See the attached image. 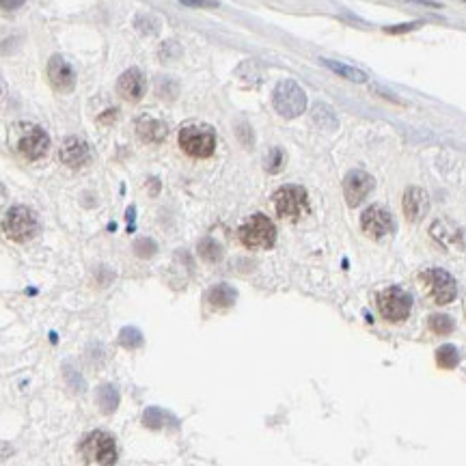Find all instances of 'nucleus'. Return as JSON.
I'll return each instance as SVG.
<instances>
[{
	"mask_svg": "<svg viewBox=\"0 0 466 466\" xmlns=\"http://www.w3.org/2000/svg\"><path fill=\"white\" fill-rule=\"evenodd\" d=\"M419 26H421V22H408V24H397V26H389V28H385V33H389V35H402V33L414 30V28H419Z\"/></svg>",
	"mask_w": 466,
	"mask_h": 466,
	"instance_id": "29",
	"label": "nucleus"
},
{
	"mask_svg": "<svg viewBox=\"0 0 466 466\" xmlns=\"http://www.w3.org/2000/svg\"><path fill=\"white\" fill-rule=\"evenodd\" d=\"M462 3H466V0H462Z\"/></svg>",
	"mask_w": 466,
	"mask_h": 466,
	"instance_id": "34",
	"label": "nucleus"
},
{
	"mask_svg": "<svg viewBox=\"0 0 466 466\" xmlns=\"http://www.w3.org/2000/svg\"><path fill=\"white\" fill-rule=\"evenodd\" d=\"M59 158H61V162H63L65 166H69V168H82L84 164H89V160H91V149H89V145L84 143L82 139L69 136V139L61 145Z\"/></svg>",
	"mask_w": 466,
	"mask_h": 466,
	"instance_id": "14",
	"label": "nucleus"
},
{
	"mask_svg": "<svg viewBox=\"0 0 466 466\" xmlns=\"http://www.w3.org/2000/svg\"><path fill=\"white\" fill-rule=\"evenodd\" d=\"M98 397V406L102 408V412L112 414L119 406V391L115 389V385H102L95 393Z\"/></svg>",
	"mask_w": 466,
	"mask_h": 466,
	"instance_id": "20",
	"label": "nucleus"
},
{
	"mask_svg": "<svg viewBox=\"0 0 466 466\" xmlns=\"http://www.w3.org/2000/svg\"><path fill=\"white\" fill-rule=\"evenodd\" d=\"M238 238L246 248H270L276 240V227L268 216L255 214L240 227Z\"/></svg>",
	"mask_w": 466,
	"mask_h": 466,
	"instance_id": "5",
	"label": "nucleus"
},
{
	"mask_svg": "<svg viewBox=\"0 0 466 466\" xmlns=\"http://www.w3.org/2000/svg\"><path fill=\"white\" fill-rule=\"evenodd\" d=\"M188 7H219V0H180Z\"/></svg>",
	"mask_w": 466,
	"mask_h": 466,
	"instance_id": "30",
	"label": "nucleus"
},
{
	"mask_svg": "<svg viewBox=\"0 0 466 466\" xmlns=\"http://www.w3.org/2000/svg\"><path fill=\"white\" fill-rule=\"evenodd\" d=\"M410 309H412V298L402 287H387L385 291L378 293V311L383 313L387 322L400 324L408 320Z\"/></svg>",
	"mask_w": 466,
	"mask_h": 466,
	"instance_id": "6",
	"label": "nucleus"
},
{
	"mask_svg": "<svg viewBox=\"0 0 466 466\" xmlns=\"http://www.w3.org/2000/svg\"><path fill=\"white\" fill-rule=\"evenodd\" d=\"M322 65L328 67L330 71H334L337 76L346 78L348 82H356V84H365L369 80V76L359 69V67H352V65H346V63H339V61H330V59H322Z\"/></svg>",
	"mask_w": 466,
	"mask_h": 466,
	"instance_id": "18",
	"label": "nucleus"
},
{
	"mask_svg": "<svg viewBox=\"0 0 466 466\" xmlns=\"http://www.w3.org/2000/svg\"><path fill=\"white\" fill-rule=\"evenodd\" d=\"M156 250H158V246H156V242L149 240V238H141V240L134 244V252H136L139 257H143V260L156 255Z\"/></svg>",
	"mask_w": 466,
	"mask_h": 466,
	"instance_id": "27",
	"label": "nucleus"
},
{
	"mask_svg": "<svg viewBox=\"0 0 466 466\" xmlns=\"http://www.w3.org/2000/svg\"><path fill=\"white\" fill-rule=\"evenodd\" d=\"M199 255H201L205 262L214 264V262H219V260L223 257V248H221V244H219L216 240L205 238V240L199 242Z\"/></svg>",
	"mask_w": 466,
	"mask_h": 466,
	"instance_id": "22",
	"label": "nucleus"
},
{
	"mask_svg": "<svg viewBox=\"0 0 466 466\" xmlns=\"http://www.w3.org/2000/svg\"><path fill=\"white\" fill-rule=\"evenodd\" d=\"M428 326L434 334H449L453 330V320L445 313H434L430 320H428Z\"/></svg>",
	"mask_w": 466,
	"mask_h": 466,
	"instance_id": "25",
	"label": "nucleus"
},
{
	"mask_svg": "<svg viewBox=\"0 0 466 466\" xmlns=\"http://www.w3.org/2000/svg\"><path fill=\"white\" fill-rule=\"evenodd\" d=\"M436 363L443 369H453L460 363V354H458V350L453 346H441L436 350Z\"/></svg>",
	"mask_w": 466,
	"mask_h": 466,
	"instance_id": "23",
	"label": "nucleus"
},
{
	"mask_svg": "<svg viewBox=\"0 0 466 466\" xmlns=\"http://www.w3.org/2000/svg\"><path fill=\"white\" fill-rule=\"evenodd\" d=\"M180 147L192 158H209L216 149V134L203 123L186 125L180 132Z\"/></svg>",
	"mask_w": 466,
	"mask_h": 466,
	"instance_id": "2",
	"label": "nucleus"
},
{
	"mask_svg": "<svg viewBox=\"0 0 466 466\" xmlns=\"http://www.w3.org/2000/svg\"><path fill=\"white\" fill-rule=\"evenodd\" d=\"M361 227L369 238L383 240L393 231V216H391V211L387 207L371 205V207L365 209V214L361 216Z\"/></svg>",
	"mask_w": 466,
	"mask_h": 466,
	"instance_id": "10",
	"label": "nucleus"
},
{
	"mask_svg": "<svg viewBox=\"0 0 466 466\" xmlns=\"http://www.w3.org/2000/svg\"><path fill=\"white\" fill-rule=\"evenodd\" d=\"M48 78L52 87L61 93H71L76 87V71L63 57H52L48 61Z\"/></svg>",
	"mask_w": 466,
	"mask_h": 466,
	"instance_id": "12",
	"label": "nucleus"
},
{
	"mask_svg": "<svg viewBox=\"0 0 466 466\" xmlns=\"http://www.w3.org/2000/svg\"><path fill=\"white\" fill-rule=\"evenodd\" d=\"M276 214L285 221H298L309 209V197L303 186H283L272 197Z\"/></svg>",
	"mask_w": 466,
	"mask_h": 466,
	"instance_id": "4",
	"label": "nucleus"
},
{
	"mask_svg": "<svg viewBox=\"0 0 466 466\" xmlns=\"http://www.w3.org/2000/svg\"><path fill=\"white\" fill-rule=\"evenodd\" d=\"M272 104L281 117L293 119L307 110V93L303 91V87L296 80H283L274 87Z\"/></svg>",
	"mask_w": 466,
	"mask_h": 466,
	"instance_id": "1",
	"label": "nucleus"
},
{
	"mask_svg": "<svg viewBox=\"0 0 466 466\" xmlns=\"http://www.w3.org/2000/svg\"><path fill=\"white\" fill-rule=\"evenodd\" d=\"M80 451L87 462L100 464V466H112L119 458L117 453V443L110 434L106 432H91L87 438L82 441Z\"/></svg>",
	"mask_w": 466,
	"mask_h": 466,
	"instance_id": "8",
	"label": "nucleus"
},
{
	"mask_svg": "<svg viewBox=\"0 0 466 466\" xmlns=\"http://www.w3.org/2000/svg\"><path fill=\"white\" fill-rule=\"evenodd\" d=\"M419 279H421V285H423V289H426V293L436 305H449L458 296L455 279L447 270L432 268V270L423 272Z\"/></svg>",
	"mask_w": 466,
	"mask_h": 466,
	"instance_id": "7",
	"label": "nucleus"
},
{
	"mask_svg": "<svg viewBox=\"0 0 466 466\" xmlns=\"http://www.w3.org/2000/svg\"><path fill=\"white\" fill-rule=\"evenodd\" d=\"M430 235H432L434 242H438V244H441L443 248H447V250H460L462 244H464L460 227L453 225V223L447 221V219L434 221L432 227H430Z\"/></svg>",
	"mask_w": 466,
	"mask_h": 466,
	"instance_id": "16",
	"label": "nucleus"
},
{
	"mask_svg": "<svg viewBox=\"0 0 466 466\" xmlns=\"http://www.w3.org/2000/svg\"><path fill=\"white\" fill-rule=\"evenodd\" d=\"M281 166H283V151H281V149H272V151L268 153L266 168H268L270 173H276V171H281Z\"/></svg>",
	"mask_w": 466,
	"mask_h": 466,
	"instance_id": "28",
	"label": "nucleus"
},
{
	"mask_svg": "<svg viewBox=\"0 0 466 466\" xmlns=\"http://www.w3.org/2000/svg\"><path fill=\"white\" fill-rule=\"evenodd\" d=\"M3 229L9 240L22 244V242H28L37 235L39 223H37L35 211H30L24 205H16L7 211V216L3 221Z\"/></svg>",
	"mask_w": 466,
	"mask_h": 466,
	"instance_id": "3",
	"label": "nucleus"
},
{
	"mask_svg": "<svg viewBox=\"0 0 466 466\" xmlns=\"http://www.w3.org/2000/svg\"><path fill=\"white\" fill-rule=\"evenodd\" d=\"M375 182L369 173L361 171V168H354L350 171L344 180V197H346V203L350 207H359L367 197L369 192L373 190Z\"/></svg>",
	"mask_w": 466,
	"mask_h": 466,
	"instance_id": "11",
	"label": "nucleus"
},
{
	"mask_svg": "<svg viewBox=\"0 0 466 466\" xmlns=\"http://www.w3.org/2000/svg\"><path fill=\"white\" fill-rule=\"evenodd\" d=\"M136 132H139V136H141L145 143H162V141L166 139V134H168L166 125H164L160 119H153V117H149V115H145V117L139 119Z\"/></svg>",
	"mask_w": 466,
	"mask_h": 466,
	"instance_id": "17",
	"label": "nucleus"
},
{
	"mask_svg": "<svg viewBox=\"0 0 466 466\" xmlns=\"http://www.w3.org/2000/svg\"><path fill=\"white\" fill-rule=\"evenodd\" d=\"M119 344H121L123 348H128V350L141 348V346H143V334H141V330L128 326V328H123V330H121V334H119Z\"/></svg>",
	"mask_w": 466,
	"mask_h": 466,
	"instance_id": "24",
	"label": "nucleus"
},
{
	"mask_svg": "<svg viewBox=\"0 0 466 466\" xmlns=\"http://www.w3.org/2000/svg\"><path fill=\"white\" fill-rule=\"evenodd\" d=\"M16 149L26 160H39L48 153L50 139L46 130H41L39 125H20L16 136Z\"/></svg>",
	"mask_w": 466,
	"mask_h": 466,
	"instance_id": "9",
	"label": "nucleus"
},
{
	"mask_svg": "<svg viewBox=\"0 0 466 466\" xmlns=\"http://www.w3.org/2000/svg\"><path fill=\"white\" fill-rule=\"evenodd\" d=\"M168 417H171V414H166L160 408H147L145 414H143V423H145L147 428H151V430H160L164 423L168 421Z\"/></svg>",
	"mask_w": 466,
	"mask_h": 466,
	"instance_id": "26",
	"label": "nucleus"
},
{
	"mask_svg": "<svg viewBox=\"0 0 466 466\" xmlns=\"http://www.w3.org/2000/svg\"><path fill=\"white\" fill-rule=\"evenodd\" d=\"M117 89H119V93H121L123 100L139 102V100L145 95V91H147V80H145V76H143L141 69L132 67V69L123 71V74L119 76Z\"/></svg>",
	"mask_w": 466,
	"mask_h": 466,
	"instance_id": "13",
	"label": "nucleus"
},
{
	"mask_svg": "<svg viewBox=\"0 0 466 466\" xmlns=\"http://www.w3.org/2000/svg\"><path fill=\"white\" fill-rule=\"evenodd\" d=\"M235 289L231 287V285H225V283H221V285H214L209 291H207V301H209V305L211 307H216V309H227V307H231L233 303H235Z\"/></svg>",
	"mask_w": 466,
	"mask_h": 466,
	"instance_id": "19",
	"label": "nucleus"
},
{
	"mask_svg": "<svg viewBox=\"0 0 466 466\" xmlns=\"http://www.w3.org/2000/svg\"><path fill=\"white\" fill-rule=\"evenodd\" d=\"M313 121L324 130H334L337 128V117L326 104H315L313 106Z\"/></svg>",
	"mask_w": 466,
	"mask_h": 466,
	"instance_id": "21",
	"label": "nucleus"
},
{
	"mask_svg": "<svg viewBox=\"0 0 466 466\" xmlns=\"http://www.w3.org/2000/svg\"><path fill=\"white\" fill-rule=\"evenodd\" d=\"M24 3H26V0H0V9L13 11V9H20Z\"/></svg>",
	"mask_w": 466,
	"mask_h": 466,
	"instance_id": "31",
	"label": "nucleus"
},
{
	"mask_svg": "<svg viewBox=\"0 0 466 466\" xmlns=\"http://www.w3.org/2000/svg\"><path fill=\"white\" fill-rule=\"evenodd\" d=\"M428 209H430V197L423 188L410 186L404 192V214L410 223H419L426 219Z\"/></svg>",
	"mask_w": 466,
	"mask_h": 466,
	"instance_id": "15",
	"label": "nucleus"
},
{
	"mask_svg": "<svg viewBox=\"0 0 466 466\" xmlns=\"http://www.w3.org/2000/svg\"><path fill=\"white\" fill-rule=\"evenodd\" d=\"M115 115H117V110H108L106 115H102V117H100V121H102V123H110Z\"/></svg>",
	"mask_w": 466,
	"mask_h": 466,
	"instance_id": "33",
	"label": "nucleus"
},
{
	"mask_svg": "<svg viewBox=\"0 0 466 466\" xmlns=\"http://www.w3.org/2000/svg\"><path fill=\"white\" fill-rule=\"evenodd\" d=\"M408 3H417V5H426V7L441 9V5H438V3H432V0H408Z\"/></svg>",
	"mask_w": 466,
	"mask_h": 466,
	"instance_id": "32",
	"label": "nucleus"
}]
</instances>
